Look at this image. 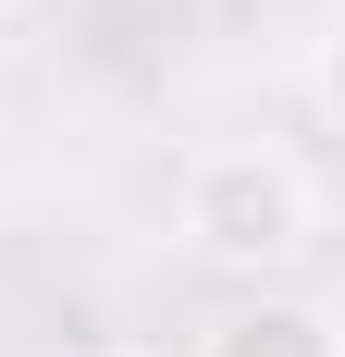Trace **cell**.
I'll return each instance as SVG.
<instances>
[{
    "label": "cell",
    "mask_w": 345,
    "mask_h": 357,
    "mask_svg": "<svg viewBox=\"0 0 345 357\" xmlns=\"http://www.w3.org/2000/svg\"><path fill=\"white\" fill-rule=\"evenodd\" d=\"M172 247L222 284H284L321 247V197L284 148H198L172 173Z\"/></svg>",
    "instance_id": "6da1fadb"
},
{
    "label": "cell",
    "mask_w": 345,
    "mask_h": 357,
    "mask_svg": "<svg viewBox=\"0 0 345 357\" xmlns=\"http://www.w3.org/2000/svg\"><path fill=\"white\" fill-rule=\"evenodd\" d=\"M198 357H345V321L321 296H284V284H247L222 321L198 333Z\"/></svg>",
    "instance_id": "7a4b0ae2"
},
{
    "label": "cell",
    "mask_w": 345,
    "mask_h": 357,
    "mask_svg": "<svg viewBox=\"0 0 345 357\" xmlns=\"http://www.w3.org/2000/svg\"><path fill=\"white\" fill-rule=\"evenodd\" d=\"M309 86H321V111H333V123H345V25L321 37V62H309Z\"/></svg>",
    "instance_id": "3957f363"
},
{
    "label": "cell",
    "mask_w": 345,
    "mask_h": 357,
    "mask_svg": "<svg viewBox=\"0 0 345 357\" xmlns=\"http://www.w3.org/2000/svg\"><path fill=\"white\" fill-rule=\"evenodd\" d=\"M0 13H25V0H0Z\"/></svg>",
    "instance_id": "277c9868"
}]
</instances>
